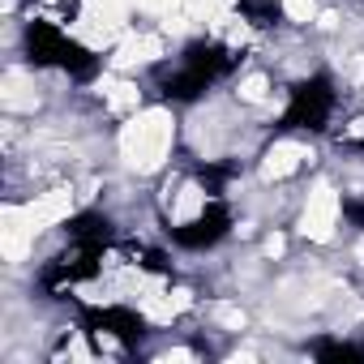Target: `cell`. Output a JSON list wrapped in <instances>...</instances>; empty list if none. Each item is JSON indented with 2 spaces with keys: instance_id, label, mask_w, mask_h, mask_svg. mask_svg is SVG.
Returning <instances> with one entry per match:
<instances>
[{
  "instance_id": "7c38bea8",
  "label": "cell",
  "mask_w": 364,
  "mask_h": 364,
  "mask_svg": "<svg viewBox=\"0 0 364 364\" xmlns=\"http://www.w3.org/2000/svg\"><path fill=\"white\" fill-rule=\"evenodd\" d=\"M283 14H287L291 22H309V18L317 14V0H283Z\"/></svg>"
},
{
  "instance_id": "ba28073f",
  "label": "cell",
  "mask_w": 364,
  "mask_h": 364,
  "mask_svg": "<svg viewBox=\"0 0 364 364\" xmlns=\"http://www.w3.org/2000/svg\"><path fill=\"white\" fill-rule=\"evenodd\" d=\"M0 99H5L9 112H26V107H35V82H31L22 69H9V73H5V90H0Z\"/></svg>"
},
{
  "instance_id": "277c9868",
  "label": "cell",
  "mask_w": 364,
  "mask_h": 364,
  "mask_svg": "<svg viewBox=\"0 0 364 364\" xmlns=\"http://www.w3.org/2000/svg\"><path fill=\"white\" fill-rule=\"evenodd\" d=\"M124 14H129V0H86L82 5V22L95 31L99 43L124 31Z\"/></svg>"
},
{
  "instance_id": "3957f363",
  "label": "cell",
  "mask_w": 364,
  "mask_h": 364,
  "mask_svg": "<svg viewBox=\"0 0 364 364\" xmlns=\"http://www.w3.org/2000/svg\"><path fill=\"white\" fill-rule=\"evenodd\" d=\"M35 232L39 228H35L26 206H5V215H0V249H5V262H22Z\"/></svg>"
},
{
  "instance_id": "5b68a950",
  "label": "cell",
  "mask_w": 364,
  "mask_h": 364,
  "mask_svg": "<svg viewBox=\"0 0 364 364\" xmlns=\"http://www.w3.org/2000/svg\"><path fill=\"white\" fill-rule=\"evenodd\" d=\"M163 56V39L159 35H124V43L116 48V69H133V65H150Z\"/></svg>"
},
{
  "instance_id": "9c48e42d",
  "label": "cell",
  "mask_w": 364,
  "mask_h": 364,
  "mask_svg": "<svg viewBox=\"0 0 364 364\" xmlns=\"http://www.w3.org/2000/svg\"><path fill=\"white\" fill-rule=\"evenodd\" d=\"M202 206H206V193L198 185H185V189H180V198H176V206H171V219L176 223H189V219L202 215Z\"/></svg>"
},
{
  "instance_id": "5bb4252c",
  "label": "cell",
  "mask_w": 364,
  "mask_h": 364,
  "mask_svg": "<svg viewBox=\"0 0 364 364\" xmlns=\"http://www.w3.org/2000/svg\"><path fill=\"white\" fill-rule=\"evenodd\" d=\"M129 5H137L141 14H163V9H167V0H129Z\"/></svg>"
},
{
  "instance_id": "9a60e30c",
  "label": "cell",
  "mask_w": 364,
  "mask_h": 364,
  "mask_svg": "<svg viewBox=\"0 0 364 364\" xmlns=\"http://www.w3.org/2000/svg\"><path fill=\"white\" fill-rule=\"evenodd\" d=\"M279 253H283V240H279V236H270V240H266V257H279Z\"/></svg>"
},
{
  "instance_id": "ac0fdd59",
  "label": "cell",
  "mask_w": 364,
  "mask_h": 364,
  "mask_svg": "<svg viewBox=\"0 0 364 364\" xmlns=\"http://www.w3.org/2000/svg\"><path fill=\"white\" fill-rule=\"evenodd\" d=\"M355 257H360V262H364V240H360V245H355Z\"/></svg>"
},
{
  "instance_id": "2e32d148",
  "label": "cell",
  "mask_w": 364,
  "mask_h": 364,
  "mask_svg": "<svg viewBox=\"0 0 364 364\" xmlns=\"http://www.w3.org/2000/svg\"><path fill=\"white\" fill-rule=\"evenodd\" d=\"M347 137H364V120H351V129H347Z\"/></svg>"
},
{
  "instance_id": "e0dca14e",
  "label": "cell",
  "mask_w": 364,
  "mask_h": 364,
  "mask_svg": "<svg viewBox=\"0 0 364 364\" xmlns=\"http://www.w3.org/2000/svg\"><path fill=\"white\" fill-rule=\"evenodd\" d=\"M351 82H364V60H355V65H351Z\"/></svg>"
},
{
  "instance_id": "8fae6325",
  "label": "cell",
  "mask_w": 364,
  "mask_h": 364,
  "mask_svg": "<svg viewBox=\"0 0 364 364\" xmlns=\"http://www.w3.org/2000/svg\"><path fill=\"white\" fill-rule=\"evenodd\" d=\"M266 90H270L266 73H249V77L240 82V99H245V103H262V99H266Z\"/></svg>"
},
{
  "instance_id": "7a4b0ae2",
  "label": "cell",
  "mask_w": 364,
  "mask_h": 364,
  "mask_svg": "<svg viewBox=\"0 0 364 364\" xmlns=\"http://www.w3.org/2000/svg\"><path fill=\"white\" fill-rule=\"evenodd\" d=\"M334 223H338V193L330 185H317L304 202V215H300V232L309 240H330L334 236Z\"/></svg>"
},
{
  "instance_id": "4fadbf2b",
  "label": "cell",
  "mask_w": 364,
  "mask_h": 364,
  "mask_svg": "<svg viewBox=\"0 0 364 364\" xmlns=\"http://www.w3.org/2000/svg\"><path fill=\"white\" fill-rule=\"evenodd\" d=\"M215 317H219L228 330H240V326H245V313H240V309H232V304H219V313H215Z\"/></svg>"
},
{
  "instance_id": "30bf717a",
  "label": "cell",
  "mask_w": 364,
  "mask_h": 364,
  "mask_svg": "<svg viewBox=\"0 0 364 364\" xmlns=\"http://www.w3.org/2000/svg\"><path fill=\"white\" fill-rule=\"evenodd\" d=\"M107 107H112V112H133V107H137V86L112 82V86H107Z\"/></svg>"
},
{
  "instance_id": "52a82bcc",
  "label": "cell",
  "mask_w": 364,
  "mask_h": 364,
  "mask_svg": "<svg viewBox=\"0 0 364 364\" xmlns=\"http://www.w3.org/2000/svg\"><path fill=\"white\" fill-rule=\"evenodd\" d=\"M304 159H309V150H304V146H296V141H279V146L266 154L262 176H266V180H283V176H291Z\"/></svg>"
},
{
  "instance_id": "8992f818",
  "label": "cell",
  "mask_w": 364,
  "mask_h": 364,
  "mask_svg": "<svg viewBox=\"0 0 364 364\" xmlns=\"http://www.w3.org/2000/svg\"><path fill=\"white\" fill-rule=\"evenodd\" d=\"M31 219H35V228L43 232V228H52V223H60L69 210H73V193L69 189H52V193H43V198H35L31 206Z\"/></svg>"
},
{
  "instance_id": "6da1fadb",
  "label": "cell",
  "mask_w": 364,
  "mask_h": 364,
  "mask_svg": "<svg viewBox=\"0 0 364 364\" xmlns=\"http://www.w3.org/2000/svg\"><path fill=\"white\" fill-rule=\"evenodd\" d=\"M171 133H176V124H171V116L163 107L129 116V124L120 129V154H124V163L137 167V171L163 167V159L171 150Z\"/></svg>"
}]
</instances>
